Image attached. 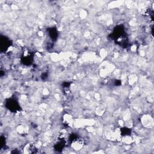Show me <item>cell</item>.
Instances as JSON below:
<instances>
[{
  "label": "cell",
  "instance_id": "1",
  "mask_svg": "<svg viewBox=\"0 0 154 154\" xmlns=\"http://www.w3.org/2000/svg\"><path fill=\"white\" fill-rule=\"evenodd\" d=\"M6 107L11 112H17L20 109L18 102L14 99H9L7 101Z\"/></svg>",
  "mask_w": 154,
  "mask_h": 154
},
{
  "label": "cell",
  "instance_id": "2",
  "mask_svg": "<svg viewBox=\"0 0 154 154\" xmlns=\"http://www.w3.org/2000/svg\"><path fill=\"white\" fill-rule=\"evenodd\" d=\"M72 143V147L75 149V150H79L81 147H83L84 145L83 140L80 138H78L77 137H75L72 141H71Z\"/></svg>",
  "mask_w": 154,
  "mask_h": 154
},
{
  "label": "cell",
  "instance_id": "3",
  "mask_svg": "<svg viewBox=\"0 0 154 154\" xmlns=\"http://www.w3.org/2000/svg\"><path fill=\"white\" fill-rule=\"evenodd\" d=\"M10 46V40L6 37H1V51H6Z\"/></svg>",
  "mask_w": 154,
  "mask_h": 154
},
{
  "label": "cell",
  "instance_id": "4",
  "mask_svg": "<svg viewBox=\"0 0 154 154\" xmlns=\"http://www.w3.org/2000/svg\"><path fill=\"white\" fill-rule=\"evenodd\" d=\"M33 60V56L31 54H28L25 55L23 58V63L27 65H30L32 63Z\"/></svg>",
  "mask_w": 154,
  "mask_h": 154
},
{
  "label": "cell",
  "instance_id": "5",
  "mask_svg": "<svg viewBox=\"0 0 154 154\" xmlns=\"http://www.w3.org/2000/svg\"><path fill=\"white\" fill-rule=\"evenodd\" d=\"M49 36L52 38L53 40H55L57 39L58 34H57V31L56 28H52L49 30Z\"/></svg>",
  "mask_w": 154,
  "mask_h": 154
}]
</instances>
